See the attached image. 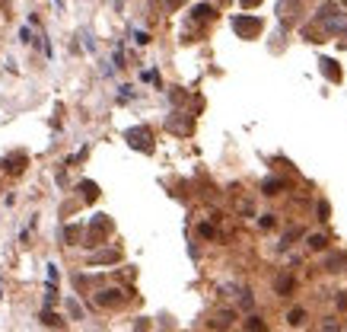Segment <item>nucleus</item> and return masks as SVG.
I'll use <instances>...</instances> for the list:
<instances>
[{
	"label": "nucleus",
	"instance_id": "4",
	"mask_svg": "<svg viewBox=\"0 0 347 332\" xmlns=\"http://www.w3.org/2000/svg\"><path fill=\"white\" fill-rule=\"evenodd\" d=\"M121 300H125V291H118V288H105V291H99V294H96L99 307H118Z\"/></svg>",
	"mask_w": 347,
	"mask_h": 332
},
{
	"label": "nucleus",
	"instance_id": "7",
	"mask_svg": "<svg viewBox=\"0 0 347 332\" xmlns=\"http://www.w3.org/2000/svg\"><path fill=\"white\" fill-rule=\"evenodd\" d=\"M29 163V157L26 153H10V157H3V169L10 176H16V173H23V166Z\"/></svg>",
	"mask_w": 347,
	"mask_h": 332
},
{
	"label": "nucleus",
	"instance_id": "24",
	"mask_svg": "<svg viewBox=\"0 0 347 332\" xmlns=\"http://www.w3.org/2000/svg\"><path fill=\"white\" fill-rule=\"evenodd\" d=\"M233 316H236V313H229V310L217 313V326H229V323H233Z\"/></svg>",
	"mask_w": 347,
	"mask_h": 332
},
{
	"label": "nucleus",
	"instance_id": "33",
	"mask_svg": "<svg viewBox=\"0 0 347 332\" xmlns=\"http://www.w3.org/2000/svg\"><path fill=\"white\" fill-rule=\"evenodd\" d=\"M239 3H242V6H258L261 0H239Z\"/></svg>",
	"mask_w": 347,
	"mask_h": 332
},
{
	"label": "nucleus",
	"instance_id": "21",
	"mask_svg": "<svg viewBox=\"0 0 347 332\" xmlns=\"http://www.w3.org/2000/svg\"><path fill=\"white\" fill-rule=\"evenodd\" d=\"M67 313H70L73 320H80V316H83V307H80V303H77V300H73V297H70V300H67Z\"/></svg>",
	"mask_w": 347,
	"mask_h": 332
},
{
	"label": "nucleus",
	"instance_id": "31",
	"mask_svg": "<svg viewBox=\"0 0 347 332\" xmlns=\"http://www.w3.org/2000/svg\"><path fill=\"white\" fill-rule=\"evenodd\" d=\"M338 307H341V310H347V297H344V294H338Z\"/></svg>",
	"mask_w": 347,
	"mask_h": 332
},
{
	"label": "nucleus",
	"instance_id": "5",
	"mask_svg": "<svg viewBox=\"0 0 347 332\" xmlns=\"http://www.w3.org/2000/svg\"><path fill=\"white\" fill-rule=\"evenodd\" d=\"M108 233V221H105V214H99V218H93V227H90V246H96V243H102V236Z\"/></svg>",
	"mask_w": 347,
	"mask_h": 332
},
{
	"label": "nucleus",
	"instance_id": "14",
	"mask_svg": "<svg viewBox=\"0 0 347 332\" xmlns=\"http://www.w3.org/2000/svg\"><path fill=\"white\" fill-rule=\"evenodd\" d=\"M274 291H277V294H290V291H293V278H290V275H277Z\"/></svg>",
	"mask_w": 347,
	"mask_h": 332
},
{
	"label": "nucleus",
	"instance_id": "6",
	"mask_svg": "<svg viewBox=\"0 0 347 332\" xmlns=\"http://www.w3.org/2000/svg\"><path fill=\"white\" fill-rule=\"evenodd\" d=\"M112 262H121V249H102L90 256V265H112Z\"/></svg>",
	"mask_w": 347,
	"mask_h": 332
},
{
	"label": "nucleus",
	"instance_id": "13",
	"mask_svg": "<svg viewBox=\"0 0 347 332\" xmlns=\"http://www.w3.org/2000/svg\"><path fill=\"white\" fill-rule=\"evenodd\" d=\"M306 246H309V249H315V253H322V249L328 246V240H325L322 233H309V236H306Z\"/></svg>",
	"mask_w": 347,
	"mask_h": 332
},
{
	"label": "nucleus",
	"instance_id": "8",
	"mask_svg": "<svg viewBox=\"0 0 347 332\" xmlns=\"http://www.w3.org/2000/svg\"><path fill=\"white\" fill-rule=\"evenodd\" d=\"M318 64H322V74H325L328 80H335V83L341 80V67H338V61H331V58H322Z\"/></svg>",
	"mask_w": 347,
	"mask_h": 332
},
{
	"label": "nucleus",
	"instance_id": "19",
	"mask_svg": "<svg viewBox=\"0 0 347 332\" xmlns=\"http://www.w3.org/2000/svg\"><path fill=\"white\" fill-rule=\"evenodd\" d=\"M80 233H83V230H80V227H77V223H70V227H64V240H67V243H70V246H73V243H77V240H80Z\"/></svg>",
	"mask_w": 347,
	"mask_h": 332
},
{
	"label": "nucleus",
	"instance_id": "23",
	"mask_svg": "<svg viewBox=\"0 0 347 332\" xmlns=\"http://www.w3.org/2000/svg\"><path fill=\"white\" fill-rule=\"evenodd\" d=\"M331 218V205L328 201H318V221H328Z\"/></svg>",
	"mask_w": 347,
	"mask_h": 332
},
{
	"label": "nucleus",
	"instance_id": "12",
	"mask_svg": "<svg viewBox=\"0 0 347 332\" xmlns=\"http://www.w3.org/2000/svg\"><path fill=\"white\" fill-rule=\"evenodd\" d=\"M169 131H175V134H188L191 131V118H169Z\"/></svg>",
	"mask_w": 347,
	"mask_h": 332
},
{
	"label": "nucleus",
	"instance_id": "26",
	"mask_svg": "<svg viewBox=\"0 0 347 332\" xmlns=\"http://www.w3.org/2000/svg\"><path fill=\"white\" fill-rule=\"evenodd\" d=\"M239 303H242V310H252V291H242V297H239Z\"/></svg>",
	"mask_w": 347,
	"mask_h": 332
},
{
	"label": "nucleus",
	"instance_id": "9",
	"mask_svg": "<svg viewBox=\"0 0 347 332\" xmlns=\"http://www.w3.org/2000/svg\"><path fill=\"white\" fill-rule=\"evenodd\" d=\"M299 0H281V3H277V13H281V19H290V16H296L299 13Z\"/></svg>",
	"mask_w": 347,
	"mask_h": 332
},
{
	"label": "nucleus",
	"instance_id": "3",
	"mask_svg": "<svg viewBox=\"0 0 347 332\" xmlns=\"http://www.w3.org/2000/svg\"><path fill=\"white\" fill-rule=\"evenodd\" d=\"M125 138H127V144H131V147H137V150H144V153L153 150V138H150V128H144V125H140V128H127Z\"/></svg>",
	"mask_w": 347,
	"mask_h": 332
},
{
	"label": "nucleus",
	"instance_id": "28",
	"mask_svg": "<svg viewBox=\"0 0 347 332\" xmlns=\"http://www.w3.org/2000/svg\"><path fill=\"white\" fill-rule=\"evenodd\" d=\"M258 223H261V227H264V230H271V227H274V214H264V218H261V221H258Z\"/></svg>",
	"mask_w": 347,
	"mask_h": 332
},
{
	"label": "nucleus",
	"instance_id": "11",
	"mask_svg": "<svg viewBox=\"0 0 347 332\" xmlns=\"http://www.w3.org/2000/svg\"><path fill=\"white\" fill-rule=\"evenodd\" d=\"M261 192L264 195H281L284 192V179H264L261 182Z\"/></svg>",
	"mask_w": 347,
	"mask_h": 332
},
{
	"label": "nucleus",
	"instance_id": "17",
	"mask_svg": "<svg viewBox=\"0 0 347 332\" xmlns=\"http://www.w3.org/2000/svg\"><path fill=\"white\" fill-rule=\"evenodd\" d=\"M194 19H201V23H204V19H214V6H210V3H198V6H194Z\"/></svg>",
	"mask_w": 347,
	"mask_h": 332
},
{
	"label": "nucleus",
	"instance_id": "15",
	"mask_svg": "<svg viewBox=\"0 0 347 332\" xmlns=\"http://www.w3.org/2000/svg\"><path fill=\"white\" fill-rule=\"evenodd\" d=\"M287 323H290V326H303V323H306V310L303 307H293L287 313Z\"/></svg>",
	"mask_w": 347,
	"mask_h": 332
},
{
	"label": "nucleus",
	"instance_id": "20",
	"mask_svg": "<svg viewBox=\"0 0 347 332\" xmlns=\"http://www.w3.org/2000/svg\"><path fill=\"white\" fill-rule=\"evenodd\" d=\"M341 265H347V256H331L328 259V272H341Z\"/></svg>",
	"mask_w": 347,
	"mask_h": 332
},
{
	"label": "nucleus",
	"instance_id": "27",
	"mask_svg": "<svg viewBox=\"0 0 347 332\" xmlns=\"http://www.w3.org/2000/svg\"><path fill=\"white\" fill-rule=\"evenodd\" d=\"M322 332H341V326H338V320H325L322 323Z\"/></svg>",
	"mask_w": 347,
	"mask_h": 332
},
{
	"label": "nucleus",
	"instance_id": "10",
	"mask_svg": "<svg viewBox=\"0 0 347 332\" xmlns=\"http://www.w3.org/2000/svg\"><path fill=\"white\" fill-rule=\"evenodd\" d=\"M80 192H83V201H96L99 198V185H96V182H90V179L80 182Z\"/></svg>",
	"mask_w": 347,
	"mask_h": 332
},
{
	"label": "nucleus",
	"instance_id": "18",
	"mask_svg": "<svg viewBox=\"0 0 347 332\" xmlns=\"http://www.w3.org/2000/svg\"><path fill=\"white\" fill-rule=\"evenodd\" d=\"M246 329H249V332H264L268 326H264L261 316H249V320H246Z\"/></svg>",
	"mask_w": 347,
	"mask_h": 332
},
{
	"label": "nucleus",
	"instance_id": "16",
	"mask_svg": "<svg viewBox=\"0 0 347 332\" xmlns=\"http://www.w3.org/2000/svg\"><path fill=\"white\" fill-rule=\"evenodd\" d=\"M42 323H45V326H64V320H61L58 313H51V307L42 310Z\"/></svg>",
	"mask_w": 347,
	"mask_h": 332
},
{
	"label": "nucleus",
	"instance_id": "32",
	"mask_svg": "<svg viewBox=\"0 0 347 332\" xmlns=\"http://www.w3.org/2000/svg\"><path fill=\"white\" fill-rule=\"evenodd\" d=\"M134 332H147V320H140L137 326H134Z\"/></svg>",
	"mask_w": 347,
	"mask_h": 332
},
{
	"label": "nucleus",
	"instance_id": "1",
	"mask_svg": "<svg viewBox=\"0 0 347 332\" xmlns=\"http://www.w3.org/2000/svg\"><path fill=\"white\" fill-rule=\"evenodd\" d=\"M315 19L322 23L325 32H331V36H341V32H347V13H341L335 3H322L315 13Z\"/></svg>",
	"mask_w": 347,
	"mask_h": 332
},
{
	"label": "nucleus",
	"instance_id": "2",
	"mask_svg": "<svg viewBox=\"0 0 347 332\" xmlns=\"http://www.w3.org/2000/svg\"><path fill=\"white\" fill-rule=\"evenodd\" d=\"M233 29H236V36H239V38H255L258 32H261V19L239 13V16H233Z\"/></svg>",
	"mask_w": 347,
	"mask_h": 332
},
{
	"label": "nucleus",
	"instance_id": "34",
	"mask_svg": "<svg viewBox=\"0 0 347 332\" xmlns=\"http://www.w3.org/2000/svg\"><path fill=\"white\" fill-rule=\"evenodd\" d=\"M341 3H344V6H347V0H341Z\"/></svg>",
	"mask_w": 347,
	"mask_h": 332
},
{
	"label": "nucleus",
	"instance_id": "30",
	"mask_svg": "<svg viewBox=\"0 0 347 332\" xmlns=\"http://www.w3.org/2000/svg\"><path fill=\"white\" fill-rule=\"evenodd\" d=\"M162 3H166L169 10H179V6H182V0H162Z\"/></svg>",
	"mask_w": 347,
	"mask_h": 332
},
{
	"label": "nucleus",
	"instance_id": "25",
	"mask_svg": "<svg viewBox=\"0 0 347 332\" xmlns=\"http://www.w3.org/2000/svg\"><path fill=\"white\" fill-rule=\"evenodd\" d=\"M299 233H303V230H299V227H293V230H290V233H287V236H284L281 249H287V246H290V240H296V236H299Z\"/></svg>",
	"mask_w": 347,
	"mask_h": 332
},
{
	"label": "nucleus",
	"instance_id": "29",
	"mask_svg": "<svg viewBox=\"0 0 347 332\" xmlns=\"http://www.w3.org/2000/svg\"><path fill=\"white\" fill-rule=\"evenodd\" d=\"M172 103L179 106V103H185V93H179V90H172Z\"/></svg>",
	"mask_w": 347,
	"mask_h": 332
},
{
	"label": "nucleus",
	"instance_id": "22",
	"mask_svg": "<svg viewBox=\"0 0 347 332\" xmlns=\"http://www.w3.org/2000/svg\"><path fill=\"white\" fill-rule=\"evenodd\" d=\"M198 233L204 236V240H214V236H217V230H214V223H201V227H198Z\"/></svg>",
	"mask_w": 347,
	"mask_h": 332
}]
</instances>
